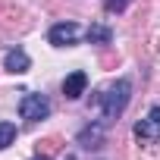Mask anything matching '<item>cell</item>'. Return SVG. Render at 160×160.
Returning a JSON list of instances; mask_svg holds the SVG:
<instances>
[{"instance_id":"cell-5","label":"cell","mask_w":160,"mask_h":160,"mask_svg":"<svg viewBox=\"0 0 160 160\" xmlns=\"http://www.w3.org/2000/svg\"><path fill=\"white\" fill-rule=\"evenodd\" d=\"M3 69L13 72V75H22V72L32 69V60H28V53H25L22 47H13V50H7V57H3Z\"/></svg>"},{"instance_id":"cell-8","label":"cell","mask_w":160,"mask_h":160,"mask_svg":"<svg viewBox=\"0 0 160 160\" xmlns=\"http://www.w3.org/2000/svg\"><path fill=\"white\" fill-rule=\"evenodd\" d=\"M98 141H101V126L85 129L82 135H78V144H82V148H98Z\"/></svg>"},{"instance_id":"cell-7","label":"cell","mask_w":160,"mask_h":160,"mask_svg":"<svg viewBox=\"0 0 160 160\" xmlns=\"http://www.w3.org/2000/svg\"><path fill=\"white\" fill-rule=\"evenodd\" d=\"M85 35H88L91 44H110V41H113V32H110L107 25H88Z\"/></svg>"},{"instance_id":"cell-11","label":"cell","mask_w":160,"mask_h":160,"mask_svg":"<svg viewBox=\"0 0 160 160\" xmlns=\"http://www.w3.org/2000/svg\"><path fill=\"white\" fill-rule=\"evenodd\" d=\"M32 160H50V157H32Z\"/></svg>"},{"instance_id":"cell-1","label":"cell","mask_w":160,"mask_h":160,"mask_svg":"<svg viewBox=\"0 0 160 160\" xmlns=\"http://www.w3.org/2000/svg\"><path fill=\"white\" fill-rule=\"evenodd\" d=\"M132 101V82L129 78H116V82L98 94V104H101V113H104V122H113L116 116H122V110L129 107Z\"/></svg>"},{"instance_id":"cell-6","label":"cell","mask_w":160,"mask_h":160,"mask_svg":"<svg viewBox=\"0 0 160 160\" xmlns=\"http://www.w3.org/2000/svg\"><path fill=\"white\" fill-rule=\"evenodd\" d=\"M85 88H88V75L78 69V72H72V75H66L63 78V94L69 98V101H78L85 94Z\"/></svg>"},{"instance_id":"cell-3","label":"cell","mask_w":160,"mask_h":160,"mask_svg":"<svg viewBox=\"0 0 160 160\" xmlns=\"http://www.w3.org/2000/svg\"><path fill=\"white\" fill-rule=\"evenodd\" d=\"M135 138L138 141H157L160 138V107H151L141 122H135Z\"/></svg>"},{"instance_id":"cell-4","label":"cell","mask_w":160,"mask_h":160,"mask_svg":"<svg viewBox=\"0 0 160 160\" xmlns=\"http://www.w3.org/2000/svg\"><path fill=\"white\" fill-rule=\"evenodd\" d=\"M78 35H82V28H78L75 22H57V25L50 28L47 41H50L53 47H69V44L78 41Z\"/></svg>"},{"instance_id":"cell-2","label":"cell","mask_w":160,"mask_h":160,"mask_svg":"<svg viewBox=\"0 0 160 160\" xmlns=\"http://www.w3.org/2000/svg\"><path fill=\"white\" fill-rule=\"evenodd\" d=\"M19 116H22V119H32V122L47 119V116H50V101H47L44 94H25V98L19 101Z\"/></svg>"},{"instance_id":"cell-10","label":"cell","mask_w":160,"mask_h":160,"mask_svg":"<svg viewBox=\"0 0 160 160\" xmlns=\"http://www.w3.org/2000/svg\"><path fill=\"white\" fill-rule=\"evenodd\" d=\"M129 7V0H104V10L107 13H122Z\"/></svg>"},{"instance_id":"cell-9","label":"cell","mask_w":160,"mask_h":160,"mask_svg":"<svg viewBox=\"0 0 160 160\" xmlns=\"http://www.w3.org/2000/svg\"><path fill=\"white\" fill-rule=\"evenodd\" d=\"M13 141H16V126L13 122H0V151L10 148Z\"/></svg>"}]
</instances>
